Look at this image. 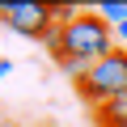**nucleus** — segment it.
<instances>
[{"mask_svg":"<svg viewBox=\"0 0 127 127\" xmlns=\"http://www.w3.org/2000/svg\"><path fill=\"white\" fill-rule=\"evenodd\" d=\"M59 30H64V55L68 59L97 64L102 55L114 51V26H106L97 9H76V17H68Z\"/></svg>","mask_w":127,"mask_h":127,"instance_id":"nucleus-1","label":"nucleus"},{"mask_svg":"<svg viewBox=\"0 0 127 127\" xmlns=\"http://www.w3.org/2000/svg\"><path fill=\"white\" fill-rule=\"evenodd\" d=\"M76 93L97 110V106H106V102H114V97H123L127 93V51H110V55H102L93 68H89V76L76 85Z\"/></svg>","mask_w":127,"mask_h":127,"instance_id":"nucleus-2","label":"nucleus"},{"mask_svg":"<svg viewBox=\"0 0 127 127\" xmlns=\"http://www.w3.org/2000/svg\"><path fill=\"white\" fill-rule=\"evenodd\" d=\"M4 26L21 38H47L59 26V17L47 0H4Z\"/></svg>","mask_w":127,"mask_h":127,"instance_id":"nucleus-3","label":"nucleus"},{"mask_svg":"<svg viewBox=\"0 0 127 127\" xmlns=\"http://www.w3.org/2000/svg\"><path fill=\"white\" fill-rule=\"evenodd\" d=\"M93 127H127V93L93 110Z\"/></svg>","mask_w":127,"mask_h":127,"instance_id":"nucleus-4","label":"nucleus"},{"mask_svg":"<svg viewBox=\"0 0 127 127\" xmlns=\"http://www.w3.org/2000/svg\"><path fill=\"white\" fill-rule=\"evenodd\" d=\"M93 9L102 13V21H106V26H114V30H119V26H127V0H102V4H93Z\"/></svg>","mask_w":127,"mask_h":127,"instance_id":"nucleus-5","label":"nucleus"},{"mask_svg":"<svg viewBox=\"0 0 127 127\" xmlns=\"http://www.w3.org/2000/svg\"><path fill=\"white\" fill-rule=\"evenodd\" d=\"M114 47H119V51H127V26H119V30H114Z\"/></svg>","mask_w":127,"mask_h":127,"instance_id":"nucleus-6","label":"nucleus"},{"mask_svg":"<svg viewBox=\"0 0 127 127\" xmlns=\"http://www.w3.org/2000/svg\"><path fill=\"white\" fill-rule=\"evenodd\" d=\"M9 72H13V59H0V81H4Z\"/></svg>","mask_w":127,"mask_h":127,"instance_id":"nucleus-7","label":"nucleus"},{"mask_svg":"<svg viewBox=\"0 0 127 127\" xmlns=\"http://www.w3.org/2000/svg\"><path fill=\"white\" fill-rule=\"evenodd\" d=\"M0 21H4V0H0Z\"/></svg>","mask_w":127,"mask_h":127,"instance_id":"nucleus-8","label":"nucleus"},{"mask_svg":"<svg viewBox=\"0 0 127 127\" xmlns=\"http://www.w3.org/2000/svg\"><path fill=\"white\" fill-rule=\"evenodd\" d=\"M0 127H17V123H0Z\"/></svg>","mask_w":127,"mask_h":127,"instance_id":"nucleus-9","label":"nucleus"},{"mask_svg":"<svg viewBox=\"0 0 127 127\" xmlns=\"http://www.w3.org/2000/svg\"><path fill=\"white\" fill-rule=\"evenodd\" d=\"M47 127H55V123H47Z\"/></svg>","mask_w":127,"mask_h":127,"instance_id":"nucleus-10","label":"nucleus"}]
</instances>
